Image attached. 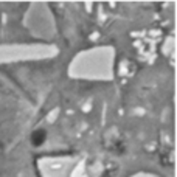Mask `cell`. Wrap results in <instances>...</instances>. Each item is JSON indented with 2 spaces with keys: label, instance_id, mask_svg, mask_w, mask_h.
Masks as SVG:
<instances>
[{
  "label": "cell",
  "instance_id": "cell-1",
  "mask_svg": "<svg viewBox=\"0 0 177 177\" xmlns=\"http://www.w3.org/2000/svg\"><path fill=\"white\" fill-rule=\"evenodd\" d=\"M44 138H45V134L44 132H39V134H36L34 137H33V141H34V145H40Z\"/></svg>",
  "mask_w": 177,
  "mask_h": 177
}]
</instances>
